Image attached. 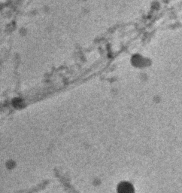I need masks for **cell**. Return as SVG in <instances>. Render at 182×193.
<instances>
[{
	"label": "cell",
	"mask_w": 182,
	"mask_h": 193,
	"mask_svg": "<svg viewBox=\"0 0 182 193\" xmlns=\"http://www.w3.org/2000/svg\"><path fill=\"white\" fill-rule=\"evenodd\" d=\"M118 193H133V186L128 183H122L117 188Z\"/></svg>",
	"instance_id": "1"
}]
</instances>
